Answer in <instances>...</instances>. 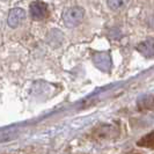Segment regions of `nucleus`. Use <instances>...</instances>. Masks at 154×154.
I'll use <instances>...</instances> for the list:
<instances>
[{
    "instance_id": "f257e3e1",
    "label": "nucleus",
    "mask_w": 154,
    "mask_h": 154,
    "mask_svg": "<svg viewBox=\"0 0 154 154\" xmlns=\"http://www.w3.org/2000/svg\"><path fill=\"white\" fill-rule=\"evenodd\" d=\"M85 17V11L84 8L74 6V7L67 8L63 14V21L64 24L69 28H74L82 22Z\"/></svg>"
},
{
    "instance_id": "f03ea898",
    "label": "nucleus",
    "mask_w": 154,
    "mask_h": 154,
    "mask_svg": "<svg viewBox=\"0 0 154 154\" xmlns=\"http://www.w3.org/2000/svg\"><path fill=\"white\" fill-rule=\"evenodd\" d=\"M29 13H30L31 19L34 21H42V20L48 17L49 9H48L45 2H43L41 0H36V1H32L30 4Z\"/></svg>"
},
{
    "instance_id": "7ed1b4c3",
    "label": "nucleus",
    "mask_w": 154,
    "mask_h": 154,
    "mask_svg": "<svg viewBox=\"0 0 154 154\" xmlns=\"http://www.w3.org/2000/svg\"><path fill=\"white\" fill-rule=\"evenodd\" d=\"M94 63L99 69L107 71L110 69L111 65V58H110V54L108 51H102V52H95L94 54Z\"/></svg>"
},
{
    "instance_id": "20e7f679",
    "label": "nucleus",
    "mask_w": 154,
    "mask_h": 154,
    "mask_svg": "<svg viewBox=\"0 0 154 154\" xmlns=\"http://www.w3.org/2000/svg\"><path fill=\"white\" fill-rule=\"evenodd\" d=\"M26 16V13L22 8H13L7 17V24L11 28H16L17 26H20V23L22 22V20Z\"/></svg>"
},
{
    "instance_id": "39448f33",
    "label": "nucleus",
    "mask_w": 154,
    "mask_h": 154,
    "mask_svg": "<svg viewBox=\"0 0 154 154\" xmlns=\"http://www.w3.org/2000/svg\"><path fill=\"white\" fill-rule=\"evenodd\" d=\"M137 50L140 54H143L147 58L153 57V51H154V45H153V38L145 39L144 42L139 43L137 45Z\"/></svg>"
},
{
    "instance_id": "423d86ee",
    "label": "nucleus",
    "mask_w": 154,
    "mask_h": 154,
    "mask_svg": "<svg viewBox=\"0 0 154 154\" xmlns=\"http://www.w3.org/2000/svg\"><path fill=\"white\" fill-rule=\"evenodd\" d=\"M59 35H62V32L58 30V29H51V31L49 32V35H48V42H49V44H51L52 46L54 48H57V44H56V41L58 39V42H60L62 43L64 37H59V38H57V36H59Z\"/></svg>"
},
{
    "instance_id": "0eeeda50",
    "label": "nucleus",
    "mask_w": 154,
    "mask_h": 154,
    "mask_svg": "<svg viewBox=\"0 0 154 154\" xmlns=\"http://www.w3.org/2000/svg\"><path fill=\"white\" fill-rule=\"evenodd\" d=\"M153 144H154L153 132H151V133L146 134L145 137H143V138H141L138 141V145H139V146L146 147V148H152V147H153Z\"/></svg>"
},
{
    "instance_id": "6e6552de",
    "label": "nucleus",
    "mask_w": 154,
    "mask_h": 154,
    "mask_svg": "<svg viewBox=\"0 0 154 154\" xmlns=\"http://www.w3.org/2000/svg\"><path fill=\"white\" fill-rule=\"evenodd\" d=\"M108 7L112 11H119L125 7L126 0H107Z\"/></svg>"
}]
</instances>
